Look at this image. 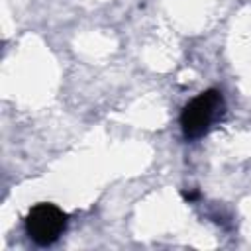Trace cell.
<instances>
[{
    "label": "cell",
    "instance_id": "1",
    "mask_svg": "<svg viewBox=\"0 0 251 251\" xmlns=\"http://www.w3.org/2000/svg\"><path fill=\"white\" fill-rule=\"evenodd\" d=\"M222 112H224V98L220 90L210 88L198 94L196 98H192L180 114V126L184 137L186 139L202 137L210 129V126L222 116Z\"/></svg>",
    "mask_w": 251,
    "mask_h": 251
},
{
    "label": "cell",
    "instance_id": "2",
    "mask_svg": "<svg viewBox=\"0 0 251 251\" xmlns=\"http://www.w3.org/2000/svg\"><path fill=\"white\" fill-rule=\"evenodd\" d=\"M67 227V214L55 204H37L25 218V231L37 245L45 247L55 243Z\"/></svg>",
    "mask_w": 251,
    "mask_h": 251
}]
</instances>
